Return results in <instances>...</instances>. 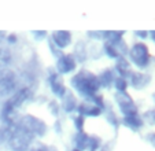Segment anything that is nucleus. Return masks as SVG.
<instances>
[{"instance_id":"2","label":"nucleus","mask_w":155,"mask_h":151,"mask_svg":"<svg viewBox=\"0 0 155 151\" xmlns=\"http://www.w3.org/2000/svg\"><path fill=\"white\" fill-rule=\"evenodd\" d=\"M35 139V135L15 119V122L11 124V132L7 140V146L11 151H29Z\"/></svg>"},{"instance_id":"11","label":"nucleus","mask_w":155,"mask_h":151,"mask_svg":"<svg viewBox=\"0 0 155 151\" xmlns=\"http://www.w3.org/2000/svg\"><path fill=\"white\" fill-rule=\"evenodd\" d=\"M52 41L58 48H66L71 43V33L68 30H56L52 33Z\"/></svg>"},{"instance_id":"21","label":"nucleus","mask_w":155,"mask_h":151,"mask_svg":"<svg viewBox=\"0 0 155 151\" xmlns=\"http://www.w3.org/2000/svg\"><path fill=\"white\" fill-rule=\"evenodd\" d=\"M151 37H152V40L155 41V32H151Z\"/></svg>"},{"instance_id":"7","label":"nucleus","mask_w":155,"mask_h":151,"mask_svg":"<svg viewBox=\"0 0 155 151\" xmlns=\"http://www.w3.org/2000/svg\"><path fill=\"white\" fill-rule=\"evenodd\" d=\"M115 100H117V105H118V107H120L124 117L139 114V110H137V107H136L135 102H133V99L126 92H117L115 93Z\"/></svg>"},{"instance_id":"5","label":"nucleus","mask_w":155,"mask_h":151,"mask_svg":"<svg viewBox=\"0 0 155 151\" xmlns=\"http://www.w3.org/2000/svg\"><path fill=\"white\" fill-rule=\"evenodd\" d=\"M129 58H130L132 63L137 66L139 69H144L148 66L151 56H150L148 47L144 43H136L132 45V48L129 49Z\"/></svg>"},{"instance_id":"1","label":"nucleus","mask_w":155,"mask_h":151,"mask_svg":"<svg viewBox=\"0 0 155 151\" xmlns=\"http://www.w3.org/2000/svg\"><path fill=\"white\" fill-rule=\"evenodd\" d=\"M71 87L80 93L84 99L91 100L94 96H96L99 88L102 87L99 81V77L88 70H81L71 79Z\"/></svg>"},{"instance_id":"22","label":"nucleus","mask_w":155,"mask_h":151,"mask_svg":"<svg viewBox=\"0 0 155 151\" xmlns=\"http://www.w3.org/2000/svg\"><path fill=\"white\" fill-rule=\"evenodd\" d=\"M73 151H81V150H78V148H74V150Z\"/></svg>"},{"instance_id":"6","label":"nucleus","mask_w":155,"mask_h":151,"mask_svg":"<svg viewBox=\"0 0 155 151\" xmlns=\"http://www.w3.org/2000/svg\"><path fill=\"white\" fill-rule=\"evenodd\" d=\"M21 124L24 125L25 128H28L36 137H40V136H44L45 132H47V125L44 124V121H41L40 118L35 116H30V114H26V116H22L19 119Z\"/></svg>"},{"instance_id":"10","label":"nucleus","mask_w":155,"mask_h":151,"mask_svg":"<svg viewBox=\"0 0 155 151\" xmlns=\"http://www.w3.org/2000/svg\"><path fill=\"white\" fill-rule=\"evenodd\" d=\"M77 111H78L81 116H88V117H96L102 113V107L97 105H95L91 100H87V102H82L77 106Z\"/></svg>"},{"instance_id":"20","label":"nucleus","mask_w":155,"mask_h":151,"mask_svg":"<svg viewBox=\"0 0 155 151\" xmlns=\"http://www.w3.org/2000/svg\"><path fill=\"white\" fill-rule=\"evenodd\" d=\"M147 140H148V142L155 147V133H154V132H152V133H150L148 136H147Z\"/></svg>"},{"instance_id":"13","label":"nucleus","mask_w":155,"mask_h":151,"mask_svg":"<svg viewBox=\"0 0 155 151\" xmlns=\"http://www.w3.org/2000/svg\"><path fill=\"white\" fill-rule=\"evenodd\" d=\"M97 77H99L100 85H102V87H106V88H108L110 85H113L114 81H115V77H114V74H113L111 70H104V72H102Z\"/></svg>"},{"instance_id":"12","label":"nucleus","mask_w":155,"mask_h":151,"mask_svg":"<svg viewBox=\"0 0 155 151\" xmlns=\"http://www.w3.org/2000/svg\"><path fill=\"white\" fill-rule=\"evenodd\" d=\"M128 77H129V84L133 88H136V89H140V88L146 87L150 81V77L147 74H143V73L130 72V74Z\"/></svg>"},{"instance_id":"16","label":"nucleus","mask_w":155,"mask_h":151,"mask_svg":"<svg viewBox=\"0 0 155 151\" xmlns=\"http://www.w3.org/2000/svg\"><path fill=\"white\" fill-rule=\"evenodd\" d=\"M77 102H76V99L73 98L71 95H69L68 96V93L64 95V110L66 111H74V110H77Z\"/></svg>"},{"instance_id":"14","label":"nucleus","mask_w":155,"mask_h":151,"mask_svg":"<svg viewBox=\"0 0 155 151\" xmlns=\"http://www.w3.org/2000/svg\"><path fill=\"white\" fill-rule=\"evenodd\" d=\"M115 69H117V72L120 73V76L126 77V79H128V76L130 74V72H132V70H130V65H129L128 61H125V59H124V56L118 58V62H117Z\"/></svg>"},{"instance_id":"17","label":"nucleus","mask_w":155,"mask_h":151,"mask_svg":"<svg viewBox=\"0 0 155 151\" xmlns=\"http://www.w3.org/2000/svg\"><path fill=\"white\" fill-rule=\"evenodd\" d=\"M114 87L117 88L118 92H125L126 87H128V80H126V77H122V76L117 77L114 81Z\"/></svg>"},{"instance_id":"3","label":"nucleus","mask_w":155,"mask_h":151,"mask_svg":"<svg viewBox=\"0 0 155 151\" xmlns=\"http://www.w3.org/2000/svg\"><path fill=\"white\" fill-rule=\"evenodd\" d=\"M32 92L28 87H21L18 91H15L6 102H4L2 111H0V118L3 121V124H12L15 122V113L17 110L26 102L30 98Z\"/></svg>"},{"instance_id":"23","label":"nucleus","mask_w":155,"mask_h":151,"mask_svg":"<svg viewBox=\"0 0 155 151\" xmlns=\"http://www.w3.org/2000/svg\"><path fill=\"white\" fill-rule=\"evenodd\" d=\"M154 99H155V95H154Z\"/></svg>"},{"instance_id":"19","label":"nucleus","mask_w":155,"mask_h":151,"mask_svg":"<svg viewBox=\"0 0 155 151\" xmlns=\"http://www.w3.org/2000/svg\"><path fill=\"white\" fill-rule=\"evenodd\" d=\"M74 122H76V128L78 129V131H81V129H82V125H84V117H82V116L77 117V118L74 119Z\"/></svg>"},{"instance_id":"4","label":"nucleus","mask_w":155,"mask_h":151,"mask_svg":"<svg viewBox=\"0 0 155 151\" xmlns=\"http://www.w3.org/2000/svg\"><path fill=\"white\" fill-rule=\"evenodd\" d=\"M18 77L10 69L0 72V98L11 96L15 91L19 89L18 87Z\"/></svg>"},{"instance_id":"8","label":"nucleus","mask_w":155,"mask_h":151,"mask_svg":"<svg viewBox=\"0 0 155 151\" xmlns=\"http://www.w3.org/2000/svg\"><path fill=\"white\" fill-rule=\"evenodd\" d=\"M77 66V61L73 55H61L56 62V70L61 74L71 73Z\"/></svg>"},{"instance_id":"15","label":"nucleus","mask_w":155,"mask_h":151,"mask_svg":"<svg viewBox=\"0 0 155 151\" xmlns=\"http://www.w3.org/2000/svg\"><path fill=\"white\" fill-rule=\"evenodd\" d=\"M76 140V147L78 150H84V148H88V143H89V136L84 133L82 131H78V133L74 137Z\"/></svg>"},{"instance_id":"18","label":"nucleus","mask_w":155,"mask_h":151,"mask_svg":"<svg viewBox=\"0 0 155 151\" xmlns=\"http://www.w3.org/2000/svg\"><path fill=\"white\" fill-rule=\"evenodd\" d=\"M29 151H58L55 147H52V146H48V144H41V143H38V144H35L33 147H30Z\"/></svg>"},{"instance_id":"9","label":"nucleus","mask_w":155,"mask_h":151,"mask_svg":"<svg viewBox=\"0 0 155 151\" xmlns=\"http://www.w3.org/2000/svg\"><path fill=\"white\" fill-rule=\"evenodd\" d=\"M48 82H50V87L51 89H52V92L55 93L58 98H64V95H66V88H64L63 85V81H62L61 76L56 74V73H51L50 77H48Z\"/></svg>"}]
</instances>
